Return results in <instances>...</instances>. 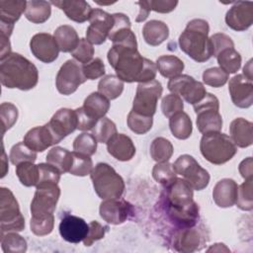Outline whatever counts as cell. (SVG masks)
Segmentation results:
<instances>
[{
	"instance_id": "6da1fadb",
	"label": "cell",
	"mask_w": 253,
	"mask_h": 253,
	"mask_svg": "<svg viewBox=\"0 0 253 253\" xmlns=\"http://www.w3.org/2000/svg\"><path fill=\"white\" fill-rule=\"evenodd\" d=\"M107 57L117 76L124 82L142 83L156 77V64L139 53L136 37L132 31L113 42Z\"/></svg>"
},
{
	"instance_id": "7a4b0ae2",
	"label": "cell",
	"mask_w": 253,
	"mask_h": 253,
	"mask_svg": "<svg viewBox=\"0 0 253 253\" xmlns=\"http://www.w3.org/2000/svg\"><path fill=\"white\" fill-rule=\"evenodd\" d=\"M168 213L179 225L193 227L199 219V206L194 201L193 188L184 179L177 178L166 188Z\"/></svg>"
},
{
	"instance_id": "3957f363",
	"label": "cell",
	"mask_w": 253,
	"mask_h": 253,
	"mask_svg": "<svg viewBox=\"0 0 253 253\" xmlns=\"http://www.w3.org/2000/svg\"><path fill=\"white\" fill-rule=\"evenodd\" d=\"M1 84L9 89L28 91L36 87L39 70L28 58L17 52H11L0 63Z\"/></svg>"
},
{
	"instance_id": "277c9868",
	"label": "cell",
	"mask_w": 253,
	"mask_h": 253,
	"mask_svg": "<svg viewBox=\"0 0 253 253\" xmlns=\"http://www.w3.org/2000/svg\"><path fill=\"white\" fill-rule=\"evenodd\" d=\"M209 32L210 26L206 20H191L179 37L181 50L196 62L209 60L212 56V46Z\"/></svg>"
},
{
	"instance_id": "5b68a950",
	"label": "cell",
	"mask_w": 253,
	"mask_h": 253,
	"mask_svg": "<svg viewBox=\"0 0 253 253\" xmlns=\"http://www.w3.org/2000/svg\"><path fill=\"white\" fill-rule=\"evenodd\" d=\"M200 150L206 160L214 165H221L233 158L237 147L230 136L220 131H213L203 134Z\"/></svg>"
},
{
	"instance_id": "8992f818",
	"label": "cell",
	"mask_w": 253,
	"mask_h": 253,
	"mask_svg": "<svg viewBox=\"0 0 253 253\" xmlns=\"http://www.w3.org/2000/svg\"><path fill=\"white\" fill-rule=\"evenodd\" d=\"M94 190L102 200L119 199L125 191V181L109 164L100 162L90 173Z\"/></svg>"
},
{
	"instance_id": "52a82bcc",
	"label": "cell",
	"mask_w": 253,
	"mask_h": 253,
	"mask_svg": "<svg viewBox=\"0 0 253 253\" xmlns=\"http://www.w3.org/2000/svg\"><path fill=\"white\" fill-rule=\"evenodd\" d=\"M193 107L197 116V127L200 132L205 134L221 130L222 117L219 114V101L213 94L207 93Z\"/></svg>"
},
{
	"instance_id": "ba28073f",
	"label": "cell",
	"mask_w": 253,
	"mask_h": 253,
	"mask_svg": "<svg viewBox=\"0 0 253 253\" xmlns=\"http://www.w3.org/2000/svg\"><path fill=\"white\" fill-rule=\"evenodd\" d=\"M25 218L20 211L18 201L10 189H0V234L9 231H22Z\"/></svg>"
},
{
	"instance_id": "9c48e42d",
	"label": "cell",
	"mask_w": 253,
	"mask_h": 253,
	"mask_svg": "<svg viewBox=\"0 0 253 253\" xmlns=\"http://www.w3.org/2000/svg\"><path fill=\"white\" fill-rule=\"evenodd\" d=\"M162 92V85L156 79L138 83L131 111L143 116L153 117Z\"/></svg>"
},
{
	"instance_id": "30bf717a",
	"label": "cell",
	"mask_w": 253,
	"mask_h": 253,
	"mask_svg": "<svg viewBox=\"0 0 253 253\" xmlns=\"http://www.w3.org/2000/svg\"><path fill=\"white\" fill-rule=\"evenodd\" d=\"M173 167L177 175H181L194 190L202 191L208 187L211 179L210 174L193 156L189 154L180 155L173 163Z\"/></svg>"
},
{
	"instance_id": "8fae6325",
	"label": "cell",
	"mask_w": 253,
	"mask_h": 253,
	"mask_svg": "<svg viewBox=\"0 0 253 253\" xmlns=\"http://www.w3.org/2000/svg\"><path fill=\"white\" fill-rule=\"evenodd\" d=\"M59 197L60 188L56 183H39L36 186V192L31 203L32 215H44L53 213Z\"/></svg>"
},
{
	"instance_id": "7c38bea8",
	"label": "cell",
	"mask_w": 253,
	"mask_h": 253,
	"mask_svg": "<svg viewBox=\"0 0 253 253\" xmlns=\"http://www.w3.org/2000/svg\"><path fill=\"white\" fill-rule=\"evenodd\" d=\"M86 80L82 65L75 59H68L61 65L56 74L55 86L60 94L67 96L74 93Z\"/></svg>"
},
{
	"instance_id": "4fadbf2b",
	"label": "cell",
	"mask_w": 253,
	"mask_h": 253,
	"mask_svg": "<svg viewBox=\"0 0 253 253\" xmlns=\"http://www.w3.org/2000/svg\"><path fill=\"white\" fill-rule=\"evenodd\" d=\"M167 87L171 93L180 96L191 105L200 102L207 94L204 84L187 74H180L171 78Z\"/></svg>"
},
{
	"instance_id": "5bb4252c",
	"label": "cell",
	"mask_w": 253,
	"mask_h": 253,
	"mask_svg": "<svg viewBox=\"0 0 253 253\" xmlns=\"http://www.w3.org/2000/svg\"><path fill=\"white\" fill-rule=\"evenodd\" d=\"M90 25L86 30V40L92 44H102L106 42L113 27V16L106 11L96 8L92 10Z\"/></svg>"
},
{
	"instance_id": "9a60e30c",
	"label": "cell",
	"mask_w": 253,
	"mask_h": 253,
	"mask_svg": "<svg viewBox=\"0 0 253 253\" xmlns=\"http://www.w3.org/2000/svg\"><path fill=\"white\" fill-rule=\"evenodd\" d=\"M30 48L33 55L44 63L53 62L60 51L54 37L47 33H39L33 36L30 41Z\"/></svg>"
},
{
	"instance_id": "2e32d148",
	"label": "cell",
	"mask_w": 253,
	"mask_h": 253,
	"mask_svg": "<svg viewBox=\"0 0 253 253\" xmlns=\"http://www.w3.org/2000/svg\"><path fill=\"white\" fill-rule=\"evenodd\" d=\"M226 25L233 31L243 32L253 24V2L237 1L225 15Z\"/></svg>"
},
{
	"instance_id": "e0dca14e",
	"label": "cell",
	"mask_w": 253,
	"mask_h": 253,
	"mask_svg": "<svg viewBox=\"0 0 253 253\" xmlns=\"http://www.w3.org/2000/svg\"><path fill=\"white\" fill-rule=\"evenodd\" d=\"M47 125L58 143L77 128L76 112L68 108H61L51 117Z\"/></svg>"
},
{
	"instance_id": "ac0fdd59",
	"label": "cell",
	"mask_w": 253,
	"mask_h": 253,
	"mask_svg": "<svg viewBox=\"0 0 253 253\" xmlns=\"http://www.w3.org/2000/svg\"><path fill=\"white\" fill-rule=\"evenodd\" d=\"M228 91L232 103L241 109H247L253 104L252 80L243 74H237L229 79Z\"/></svg>"
},
{
	"instance_id": "d6986e66",
	"label": "cell",
	"mask_w": 253,
	"mask_h": 253,
	"mask_svg": "<svg viewBox=\"0 0 253 253\" xmlns=\"http://www.w3.org/2000/svg\"><path fill=\"white\" fill-rule=\"evenodd\" d=\"M100 216L110 224H121L125 222L131 212V205L125 200L108 199L100 204Z\"/></svg>"
},
{
	"instance_id": "ffe728a7",
	"label": "cell",
	"mask_w": 253,
	"mask_h": 253,
	"mask_svg": "<svg viewBox=\"0 0 253 253\" xmlns=\"http://www.w3.org/2000/svg\"><path fill=\"white\" fill-rule=\"evenodd\" d=\"M89 230V224L76 215L66 214L59 223L60 236L67 242L79 243L84 240Z\"/></svg>"
},
{
	"instance_id": "44dd1931",
	"label": "cell",
	"mask_w": 253,
	"mask_h": 253,
	"mask_svg": "<svg viewBox=\"0 0 253 253\" xmlns=\"http://www.w3.org/2000/svg\"><path fill=\"white\" fill-rule=\"evenodd\" d=\"M202 233L197 228L184 227L179 229L173 239V247L178 252L191 253L202 249L204 244Z\"/></svg>"
},
{
	"instance_id": "7402d4cb",
	"label": "cell",
	"mask_w": 253,
	"mask_h": 253,
	"mask_svg": "<svg viewBox=\"0 0 253 253\" xmlns=\"http://www.w3.org/2000/svg\"><path fill=\"white\" fill-rule=\"evenodd\" d=\"M24 142L36 152H42L57 143L47 124L31 128L25 134Z\"/></svg>"
},
{
	"instance_id": "603a6c76",
	"label": "cell",
	"mask_w": 253,
	"mask_h": 253,
	"mask_svg": "<svg viewBox=\"0 0 253 253\" xmlns=\"http://www.w3.org/2000/svg\"><path fill=\"white\" fill-rule=\"evenodd\" d=\"M238 194L237 183L230 178L219 180L213 187L212 199L219 208H230L235 205Z\"/></svg>"
},
{
	"instance_id": "cb8c5ba5",
	"label": "cell",
	"mask_w": 253,
	"mask_h": 253,
	"mask_svg": "<svg viewBox=\"0 0 253 253\" xmlns=\"http://www.w3.org/2000/svg\"><path fill=\"white\" fill-rule=\"evenodd\" d=\"M107 150L119 161H129L135 154V146L131 138L118 132L108 140Z\"/></svg>"
},
{
	"instance_id": "d4e9b609",
	"label": "cell",
	"mask_w": 253,
	"mask_h": 253,
	"mask_svg": "<svg viewBox=\"0 0 253 253\" xmlns=\"http://www.w3.org/2000/svg\"><path fill=\"white\" fill-rule=\"evenodd\" d=\"M50 4L62 10L68 19L79 24L89 21L90 15L93 10L91 6L83 0L51 1Z\"/></svg>"
},
{
	"instance_id": "484cf974",
	"label": "cell",
	"mask_w": 253,
	"mask_h": 253,
	"mask_svg": "<svg viewBox=\"0 0 253 253\" xmlns=\"http://www.w3.org/2000/svg\"><path fill=\"white\" fill-rule=\"evenodd\" d=\"M253 124L243 118L234 119L229 126L230 138L233 143L240 147L246 148L253 143Z\"/></svg>"
},
{
	"instance_id": "4316f807",
	"label": "cell",
	"mask_w": 253,
	"mask_h": 253,
	"mask_svg": "<svg viewBox=\"0 0 253 253\" xmlns=\"http://www.w3.org/2000/svg\"><path fill=\"white\" fill-rule=\"evenodd\" d=\"M142 36L145 42L151 46H157L169 37L168 26L159 20H150L142 28Z\"/></svg>"
},
{
	"instance_id": "83f0119b",
	"label": "cell",
	"mask_w": 253,
	"mask_h": 253,
	"mask_svg": "<svg viewBox=\"0 0 253 253\" xmlns=\"http://www.w3.org/2000/svg\"><path fill=\"white\" fill-rule=\"evenodd\" d=\"M84 112L98 121L106 116L110 109V100L99 92H93L86 97L82 106Z\"/></svg>"
},
{
	"instance_id": "f1b7e54d",
	"label": "cell",
	"mask_w": 253,
	"mask_h": 253,
	"mask_svg": "<svg viewBox=\"0 0 253 253\" xmlns=\"http://www.w3.org/2000/svg\"><path fill=\"white\" fill-rule=\"evenodd\" d=\"M53 37L57 42L59 50L62 52L73 51L80 41L76 30L69 25H62L56 28Z\"/></svg>"
},
{
	"instance_id": "f546056e",
	"label": "cell",
	"mask_w": 253,
	"mask_h": 253,
	"mask_svg": "<svg viewBox=\"0 0 253 253\" xmlns=\"http://www.w3.org/2000/svg\"><path fill=\"white\" fill-rule=\"evenodd\" d=\"M27 1L23 0H1L0 1V23L15 25L23 12L25 13Z\"/></svg>"
},
{
	"instance_id": "4dcf8cb0",
	"label": "cell",
	"mask_w": 253,
	"mask_h": 253,
	"mask_svg": "<svg viewBox=\"0 0 253 253\" xmlns=\"http://www.w3.org/2000/svg\"><path fill=\"white\" fill-rule=\"evenodd\" d=\"M51 15L50 2L42 0L27 1L25 17L34 24H42L46 22Z\"/></svg>"
},
{
	"instance_id": "1f68e13d",
	"label": "cell",
	"mask_w": 253,
	"mask_h": 253,
	"mask_svg": "<svg viewBox=\"0 0 253 253\" xmlns=\"http://www.w3.org/2000/svg\"><path fill=\"white\" fill-rule=\"evenodd\" d=\"M46 162L53 167H55L61 174L69 172L72 161L73 154L66 148L61 146L52 147L46 154Z\"/></svg>"
},
{
	"instance_id": "d6a6232c",
	"label": "cell",
	"mask_w": 253,
	"mask_h": 253,
	"mask_svg": "<svg viewBox=\"0 0 253 253\" xmlns=\"http://www.w3.org/2000/svg\"><path fill=\"white\" fill-rule=\"evenodd\" d=\"M155 64L159 73L163 77L170 79L180 75L185 67L184 62L179 57L172 54L159 56Z\"/></svg>"
},
{
	"instance_id": "836d02e7",
	"label": "cell",
	"mask_w": 253,
	"mask_h": 253,
	"mask_svg": "<svg viewBox=\"0 0 253 253\" xmlns=\"http://www.w3.org/2000/svg\"><path fill=\"white\" fill-rule=\"evenodd\" d=\"M169 127L176 138L187 139L193 131L192 120L187 113L180 112L169 118Z\"/></svg>"
},
{
	"instance_id": "e575fe53",
	"label": "cell",
	"mask_w": 253,
	"mask_h": 253,
	"mask_svg": "<svg viewBox=\"0 0 253 253\" xmlns=\"http://www.w3.org/2000/svg\"><path fill=\"white\" fill-rule=\"evenodd\" d=\"M124 91V81L117 75L108 74L103 76L98 83V92L109 100H115Z\"/></svg>"
},
{
	"instance_id": "d590c367",
	"label": "cell",
	"mask_w": 253,
	"mask_h": 253,
	"mask_svg": "<svg viewBox=\"0 0 253 253\" xmlns=\"http://www.w3.org/2000/svg\"><path fill=\"white\" fill-rule=\"evenodd\" d=\"M215 57L219 67L227 74L236 73L241 67V55L234 47L221 50Z\"/></svg>"
},
{
	"instance_id": "8d00e7d4",
	"label": "cell",
	"mask_w": 253,
	"mask_h": 253,
	"mask_svg": "<svg viewBox=\"0 0 253 253\" xmlns=\"http://www.w3.org/2000/svg\"><path fill=\"white\" fill-rule=\"evenodd\" d=\"M16 175L25 187L37 186L40 181L39 165H35L34 162H23L16 165Z\"/></svg>"
},
{
	"instance_id": "74e56055",
	"label": "cell",
	"mask_w": 253,
	"mask_h": 253,
	"mask_svg": "<svg viewBox=\"0 0 253 253\" xmlns=\"http://www.w3.org/2000/svg\"><path fill=\"white\" fill-rule=\"evenodd\" d=\"M150 156L156 162L168 161L174 151V147L170 140L165 137H156L150 144Z\"/></svg>"
},
{
	"instance_id": "f35d334b",
	"label": "cell",
	"mask_w": 253,
	"mask_h": 253,
	"mask_svg": "<svg viewBox=\"0 0 253 253\" xmlns=\"http://www.w3.org/2000/svg\"><path fill=\"white\" fill-rule=\"evenodd\" d=\"M1 248L6 253H24L27 250V241L16 231H9L1 234Z\"/></svg>"
},
{
	"instance_id": "ab89813d",
	"label": "cell",
	"mask_w": 253,
	"mask_h": 253,
	"mask_svg": "<svg viewBox=\"0 0 253 253\" xmlns=\"http://www.w3.org/2000/svg\"><path fill=\"white\" fill-rule=\"evenodd\" d=\"M152 177L156 182L167 188L177 179V173L170 162H157L152 169Z\"/></svg>"
},
{
	"instance_id": "60d3db41",
	"label": "cell",
	"mask_w": 253,
	"mask_h": 253,
	"mask_svg": "<svg viewBox=\"0 0 253 253\" xmlns=\"http://www.w3.org/2000/svg\"><path fill=\"white\" fill-rule=\"evenodd\" d=\"M9 159L14 165L23 162H35L37 159V152L31 149L24 141H21L12 146L9 153Z\"/></svg>"
},
{
	"instance_id": "b9f144b4",
	"label": "cell",
	"mask_w": 253,
	"mask_h": 253,
	"mask_svg": "<svg viewBox=\"0 0 253 253\" xmlns=\"http://www.w3.org/2000/svg\"><path fill=\"white\" fill-rule=\"evenodd\" d=\"M91 130L98 142L107 143L108 140L117 133V126L113 121L107 117H104L98 120Z\"/></svg>"
},
{
	"instance_id": "7bdbcfd3",
	"label": "cell",
	"mask_w": 253,
	"mask_h": 253,
	"mask_svg": "<svg viewBox=\"0 0 253 253\" xmlns=\"http://www.w3.org/2000/svg\"><path fill=\"white\" fill-rule=\"evenodd\" d=\"M126 123L127 126L131 131L136 134H144L151 129L153 125V119L152 117L143 116L133 111H130L127 115Z\"/></svg>"
},
{
	"instance_id": "ee69618b",
	"label": "cell",
	"mask_w": 253,
	"mask_h": 253,
	"mask_svg": "<svg viewBox=\"0 0 253 253\" xmlns=\"http://www.w3.org/2000/svg\"><path fill=\"white\" fill-rule=\"evenodd\" d=\"M30 226L31 231L37 236H44L49 234L54 226L53 213L44 215H32Z\"/></svg>"
},
{
	"instance_id": "f6af8a7d",
	"label": "cell",
	"mask_w": 253,
	"mask_h": 253,
	"mask_svg": "<svg viewBox=\"0 0 253 253\" xmlns=\"http://www.w3.org/2000/svg\"><path fill=\"white\" fill-rule=\"evenodd\" d=\"M97 139L92 133L82 132L73 141V151L91 156L97 150Z\"/></svg>"
},
{
	"instance_id": "bcb514c9",
	"label": "cell",
	"mask_w": 253,
	"mask_h": 253,
	"mask_svg": "<svg viewBox=\"0 0 253 253\" xmlns=\"http://www.w3.org/2000/svg\"><path fill=\"white\" fill-rule=\"evenodd\" d=\"M73 161L69 173L74 176H87L93 170V161L90 156L73 151Z\"/></svg>"
},
{
	"instance_id": "7dc6e473",
	"label": "cell",
	"mask_w": 253,
	"mask_h": 253,
	"mask_svg": "<svg viewBox=\"0 0 253 253\" xmlns=\"http://www.w3.org/2000/svg\"><path fill=\"white\" fill-rule=\"evenodd\" d=\"M19 112L17 107L9 102H4L0 106V119L2 126V134L10 129L17 122Z\"/></svg>"
},
{
	"instance_id": "c3c4849f",
	"label": "cell",
	"mask_w": 253,
	"mask_h": 253,
	"mask_svg": "<svg viewBox=\"0 0 253 253\" xmlns=\"http://www.w3.org/2000/svg\"><path fill=\"white\" fill-rule=\"evenodd\" d=\"M229 79V75L220 67H211L203 72V81L213 88L222 87Z\"/></svg>"
},
{
	"instance_id": "681fc988",
	"label": "cell",
	"mask_w": 253,
	"mask_h": 253,
	"mask_svg": "<svg viewBox=\"0 0 253 253\" xmlns=\"http://www.w3.org/2000/svg\"><path fill=\"white\" fill-rule=\"evenodd\" d=\"M252 179H247L238 186V194L235 205L242 211H251L253 209Z\"/></svg>"
},
{
	"instance_id": "f907efd6",
	"label": "cell",
	"mask_w": 253,
	"mask_h": 253,
	"mask_svg": "<svg viewBox=\"0 0 253 253\" xmlns=\"http://www.w3.org/2000/svg\"><path fill=\"white\" fill-rule=\"evenodd\" d=\"M184 102L182 98L176 94L170 93L163 97L161 101V111L166 118H171L172 116L183 112Z\"/></svg>"
},
{
	"instance_id": "816d5d0a",
	"label": "cell",
	"mask_w": 253,
	"mask_h": 253,
	"mask_svg": "<svg viewBox=\"0 0 253 253\" xmlns=\"http://www.w3.org/2000/svg\"><path fill=\"white\" fill-rule=\"evenodd\" d=\"M94 52L95 50L93 44L90 43L86 39H80L78 45L70 53L76 61L85 64L93 59Z\"/></svg>"
},
{
	"instance_id": "f5cc1de1",
	"label": "cell",
	"mask_w": 253,
	"mask_h": 253,
	"mask_svg": "<svg viewBox=\"0 0 253 253\" xmlns=\"http://www.w3.org/2000/svg\"><path fill=\"white\" fill-rule=\"evenodd\" d=\"M83 74L86 79L95 80L105 74V64L100 57H95L91 61L82 64Z\"/></svg>"
},
{
	"instance_id": "db71d44e",
	"label": "cell",
	"mask_w": 253,
	"mask_h": 253,
	"mask_svg": "<svg viewBox=\"0 0 253 253\" xmlns=\"http://www.w3.org/2000/svg\"><path fill=\"white\" fill-rule=\"evenodd\" d=\"M212 46V56H216L225 48H233L234 42L231 38L222 33H216L210 38Z\"/></svg>"
},
{
	"instance_id": "11a10c76",
	"label": "cell",
	"mask_w": 253,
	"mask_h": 253,
	"mask_svg": "<svg viewBox=\"0 0 253 253\" xmlns=\"http://www.w3.org/2000/svg\"><path fill=\"white\" fill-rule=\"evenodd\" d=\"M108 229V226H103L96 220H93L89 223V230L86 237L83 240V243L86 247L91 246L95 241L102 239L105 236V233Z\"/></svg>"
},
{
	"instance_id": "9f6ffc18",
	"label": "cell",
	"mask_w": 253,
	"mask_h": 253,
	"mask_svg": "<svg viewBox=\"0 0 253 253\" xmlns=\"http://www.w3.org/2000/svg\"><path fill=\"white\" fill-rule=\"evenodd\" d=\"M40 170V181L41 182H51V183H58L60 180L61 173L52 165L46 163H40L39 164ZM38 183V184H39Z\"/></svg>"
},
{
	"instance_id": "6f0895ef",
	"label": "cell",
	"mask_w": 253,
	"mask_h": 253,
	"mask_svg": "<svg viewBox=\"0 0 253 253\" xmlns=\"http://www.w3.org/2000/svg\"><path fill=\"white\" fill-rule=\"evenodd\" d=\"M151 11L158 13H170L178 5V1L172 0H150L148 1Z\"/></svg>"
},
{
	"instance_id": "680465c9",
	"label": "cell",
	"mask_w": 253,
	"mask_h": 253,
	"mask_svg": "<svg viewBox=\"0 0 253 253\" xmlns=\"http://www.w3.org/2000/svg\"><path fill=\"white\" fill-rule=\"evenodd\" d=\"M76 112V115H77V122H78V125H77V129L79 130H89V129H92L94 127V126L96 125V123L98 121L92 119L91 117H89L83 110L82 107L80 108H77L75 110Z\"/></svg>"
},
{
	"instance_id": "91938a15",
	"label": "cell",
	"mask_w": 253,
	"mask_h": 253,
	"mask_svg": "<svg viewBox=\"0 0 253 253\" xmlns=\"http://www.w3.org/2000/svg\"><path fill=\"white\" fill-rule=\"evenodd\" d=\"M239 173L241 176L247 180L252 179L253 175V168H252V157H247L244 160H242L238 166Z\"/></svg>"
},
{
	"instance_id": "94428289",
	"label": "cell",
	"mask_w": 253,
	"mask_h": 253,
	"mask_svg": "<svg viewBox=\"0 0 253 253\" xmlns=\"http://www.w3.org/2000/svg\"><path fill=\"white\" fill-rule=\"evenodd\" d=\"M136 4L139 6V13H138L135 21L142 22L148 17L151 10L149 8L148 1H140V2H136Z\"/></svg>"
},
{
	"instance_id": "6125c7cd",
	"label": "cell",
	"mask_w": 253,
	"mask_h": 253,
	"mask_svg": "<svg viewBox=\"0 0 253 253\" xmlns=\"http://www.w3.org/2000/svg\"><path fill=\"white\" fill-rule=\"evenodd\" d=\"M6 153L4 151V145L2 144V158H1V161H2V169H1V178H3L7 171H8V163H6Z\"/></svg>"
},
{
	"instance_id": "be15d7a7",
	"label": "cell",
	"mask_w": 253,
	"mask_h": 253,
	"mask_svg": "<svg viewBox=\"0 0 253 253\" xmlns=\"http://www.w3.org/2000/svg\"><path fill=\"white\" fill-rule=\"evenodd\" d=\"M243 75L245 76V77H247L248 79H250V80H253L252 78V60L250 59L248 62H247V64L243 67Z\"/></svg>"
}]
</instances>
